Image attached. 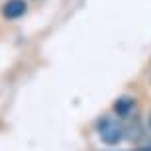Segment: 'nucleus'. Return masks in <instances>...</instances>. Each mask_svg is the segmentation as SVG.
Listing matches in <instances>:
<instances>
[{
	"label": "nucleus",
	"instance_id": "7ed1b4c3",
	"mask_svg": "<svg viewBox=\"0 0 151 151\" xmlns=\"http://www.w3.org/2000/svg\"><path fill=\"white\" fill-rule=\"evenodd\" d=\"M135 108V100L134 98H120V100L114 104V110H116L118 116H122V118H128L129 112Z\"/></svg>",
	"mask_w": 151,
	"mask_h": 151
},
{
	"label": "nucleus",
	"instance_id": "f03ea898",
	"mask_svg": "<svg viewBox=\"0 0 151 151\" xmlns=\"http://www.w3.org/2000/svg\"><path fill=\"white\" fill-rule=\"evenodd\" d=\"M28 12V2L26 0H6L2 4V16L6 20H18Z\"/></svg>",
	"mask_w": 151,
	"mask_h": 151
},
{
	"label": "nucleus",
	"instance_id": "f257e3e1",
	"mask_svg": "<svg viewBox=\"0 0 151 151\" xmlns=\"http://www.w3.org/2000/svg\"><path fill=\"white\" fill-rule=\"evenodd\" d=\"M98 135L106 145H118L124 137V128L112 118H102L98 122Z\"/></svg>",
	"mask_w": 151,
	"mask_h": 151
}]
</instances>
